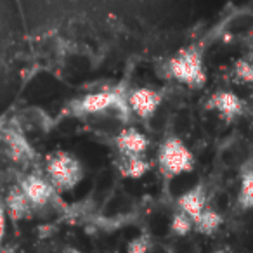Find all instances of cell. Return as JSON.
I'll use <instances>...</instances> for the list:
<instances>
[{"instance_id":"1","label":"cell","mask_w":253,"mask_h":253,"mask_svg":"<svg viewBox=\"0 0 253 253\" xmlns=\"http://www.w3.org/2000/svg\"><path fill=\"white\" fill-rule=\"evenodd\" d=\"M167 71H169V77H172L173 80L193 88L203 87L205 80H207L203 54L198 47H187V49L177 52L173 57H170Z\"/></svg>"},{"instance_id":"2","label":"cell","mask_w":253,"mask_h":253,"mask_svg":"<svg viewBox=\"0 0 253 253\" xmlns=\"http://www.w3.org/2000/svg\"><path fill=\"white\" fill-rule=\"evenodd\" d=\"M45 172L49 182L57 191H70L84 179V167L75 155L68 151H54L47 156Z\"/></svg>"},{"instance_id":"3","label":"cell","mask_w":253,"mask_h":253,"mask_svg":"<svg viewBox=\"0 0 253 253\" xmlns=\"http://www.w3.org/2000/svg\"><path fill=\"white\" fill-rule=\"evenodd\" d=\"M160 170L167 177H177L180 173H187L194 169V155L186 144L175 135H169L162 142L158 151Z\"/></svg>"},{"instance_id":"4","label":"cell","mask_w":253,"mask_h":253,"mask_svg":"<svg viewBox=\"0 0 253 253\" xmlns=\"http://www.w3.org/2000/svg\"><path fill=\"white\" fill-rule=\"evenodd\" d=\"M109 108H122V111H126V102L123 101V95L118 90H101L87 94L73 104L75 113H80V115H95V113L108 111Z\"/></svg>"},{"instance_id":"5","label":"cell","mask_w":253,"mask_h":253,"mask_svg":"<svg viewBox=\"0 0 253 253\" xmlns=\"http://www.w3.org/2000/svg\"><path fill=\"white\" fill-rule=\"evenodd\" d=\"M126 108H130L132 113L139 116V118H151L160 108L162 102V94L153 88L148 87H139L134 88L126 94Z\"/></svg>"},{"instance_id":"6","label":"cell","mask_w":253,"mask_h":253,"mask_svg":"<svg viewBox=\"0 0 253 253\" xmlns=\"http://www.w3.org/2000/svg\"><path fill=\"white\" fill-rule=\"evenodd\" d=\"M19 189L32 207H45L54 196V187L50 186L49 180L43 179L42 175H37V173L25 177L21 180Z\"/></svg>"},{"instance_id":"7","label":"cell","mask_w":253,"mask_h":253,"mask_svg":"<svg viewBox=\"0 0 253 253\" xmlns=\"http://www.w3.org/2000/svg\"><path fill=\"white\" fill-rule=\"evenodd\" d=\"M115 146L122 156H144L149 148V139L137 128L128 126L115 137Z\"/></svg>"},{"instance_id":"8","label":"cell","mask_w":253,"mask_h":253,"mask_svg":"<svg viewBox=\"0 0 253 253\" xmlns=\"http://www.w3.org/2000/svg\"><path fill=\"white\" fill-rule=\"evenodd\" d=\"M208 108L217 111L224 120H234L236 116H239L245 109V104L239 99V95H236L231 90H218L208 101Z\"/></svg>"},{"instance_id":"9","label":"cell","mask_w":253,"mask_h":253,"mask_svg":"<svg viewBox=\"0 0 253 253\" xmlns=\"http://www.w3.org/2000/svg\"><path fill=\"white\" fill-rule=\"evenodd\" d=\"M5 144H7V151L12 156L14 162L25 163L33 160L35 153H33L32 146L28 144L26 137L18 130V128H9L5 130Z\"/></svg>"},{"instance_id":"10","label":"cell","mask_w":253,"mask_h":253,"mask_svg":"<svg viewBox=\"0 0 253 253\" xmlns=\"http://www.w3.org/2000/svg\"><path fill=\"white\" fill-rule=\"evenodd\" d=\"M205 191L201 186H196L193 189H189L187 193H184L182 196H179L177 205H179V211L186 213L191 220H196L198 215L205 210Z\"/></svg>"},{"instance_id":"11","label":"cell","mask_w":253,"mask_h":253,"mask_svg":"<svg viewBox=\"0 0 253 253\" xmlns=\"http://www.w3.org/2000/svg\"><path fill=\"white\" fill-rule=\"evenodd\" d=\"M5 211H7L12 220H21V218L30 215L32 205L28 203V200L25 198V194L21 193L19 187H12L9 191L7 198H5Z\"/></svg>"},{"instance_id":"12","label":"cell","mask_w":253,"mask_h":253,"mask_svg":"<svg viewBox=\"0 0 253 253\" xmlns=\"http://www.w3.org/2000/svg\"><path fill=\"white\" fill-rule=\"evenodd\" d=\"M118 170L123 177L139 179L149 170V163L148 160H144V156H122L118 162Z\"/></svg>"},{"instance_id":"13","label":"cell","mask_w":253,"mask_h":253,"mask_svg":"<svg viewBox=\"0 0 253 253\" xmlns=\"http://www.w3.org/2000/svg\"><path fill=\"white\" fill-rule=\"evenodd\" d=\"M193 225L201 234H213L222 225V217H220V213H217L215 210L205 208V210L198 215L196 220H193Z\"/></svg>"},{"instance_id":"14","label":"cell","mask_w":253,"mask_h":253,"mask_svg":"<svg viewBox=\"0 0 253 253\" xmlns=\"http://www.w3.org/2000/svg\"><path fill=\"white\" fill-rule=\"evenodd\" d=\"M241 208L248 210L253 205V172L252 169H246L241 175V189H239V198H238Z\"/></svg>"},{"instance_id":"15","label":"cell","mask_w":253,"mask_h":253,"mask_svg":"<svg viewBox=\"0 0 253 253\" xmlns=\"http://www.w3.org/2000/svg\"><path fill=\"white\" fill-rule=\"evenodd\" d=\"M232 73H234V78L238 80V84H250L253 80L252 63L248 59H239L232 68Z\"/></svg>"},{"instance_id":"16","label":"cell","mask_w":253,"mask_h":253,"mask_svg":"<svg viewBox=\"0 0 253 253\" xmlns=\"http://www.w3.org/2000/svg\"><path fill=\"white\" fill-rule=\"evenodd\" d=\"M170 227H172V231L175 232L177 236H186L187 232L193 229V220H191L186 213H182V211H177V213L173 215L172 225H170Z\"/></svg>"},{"instance_id":"17","label":"cell","mask_w":253,"mask_h":253,"mask_svg":"<svg viewBox=\"0 0 253 253\" xmlns=\"http://www.w3.org/2000/svg\"><path fill=\"white\" fill-rule=\"evenodd\" d=\"M149 250V238L146 234L132 239L126 246V253H148Z\"/></svg>"},{"instance_id":"18","label":"cell","mask_w":253,"mask_h":253,"mask_svg":"<svg viewBox=\"0 0 253 253\" xmlns=\"http://www.w3.org/2000/svg\"><path fill=\"white\" fill-rule=\"evenodd\" d=\"M4 234H5V208L4 203L0 201V243L4 239Z\"/></svg>"},{"instance_id":"19","label":"cell","mask_w":253,"mask_h":253,"mask_svg":"<svg viewBox=\"0 0 253 253\" xmlns=\"http://www.w3.org/2000/svg\"><path fill=\"white\" fill-rule=\"evenodd\" d=\"M64 253H82V252L77 248H73V246H66V248H64Z\"/></svg>"},{"instance_id":"20","label":"cell","mask_w":253,"mask_h":253,"mask_svg":"<svg viewBox=\"0 0 253 253\" xmlns=\"http://www.w3.org/2000/svg\"><path fill=\"white\" fill-rule=\"evenodd\" d=\"M0 253H16V252H14V248H12V246H7V248H4Z\"/></svg>"},{"instance_id":"21","label":"cell","mask_w":253,"mask_h":253,"mask_svg":"<svg viewBox=\"0 0 253 253\" xmlns=\"http://www.w3.org/2000/svg\"><path fill=\"white\" fill-rule=\"evenodd\" d=\"M213 253H231V250H229V248H220V250H217V252H213Z\"/></svg>"}]
</instances>
